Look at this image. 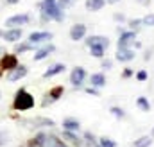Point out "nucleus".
Wrapping results in <instances>:
<instances>
[{"instance_id": "nucleus-45", "label": "nucleus", "mask_w": 154, "mask_h": 147, "mask_svg": "<svg viewBox=\"0 0 154 147\" xmlns=\"http://www.w3.org/2000/svg\"><path fill=\"white\" fill-rule=\"evenodd\" d=\"M0 99H2V92H0Z\"/></svg>"}, {"instance_id": "nucleus-24", "label": "nucleus", "mask_w": 154, "mask_h": 147, "mask_svg": "<svg viewBox=\"0 0 154 147\" xmlns=\"http://www.w3.org/2000/svg\"><path fill=\"white\" fill-rule=\"evenodd\" d=\"M127 25H129V31L138 33L143 27V22H142V18H133V20H127Z\"/></svg>"}, {"instance_id": "nucleus-16", "label": "nucleus", "mask_w": 154, "mask_h": 147, "mask_svg": "<svg viewBox=\"0 0 154 147\" xmlns=\"http://www.w3.org/2000/svg\"><path fill=\"white\" fill-rule=\"evenodd\" d=\"M65 70H66L65 63H54L52 67H48V68L43 72V77H45V79H50V77H56V75L63 74Z\"/></svg>"}, {"instance_id": "nucleus-39", "label": "nucleus", "mask_w": 154, "mask_h": 147, "mask_svg": "<svg viewBox=\"0 0 154 147\" xmlns=\"http://www.w3.org/2000/svg\"><path fill=\"white\" fill-rule=\"evenodd\" d=\"M138 4H142V5H149L151 4V0H136Z\"/></svg>"}, {"instance_id": "nucleus-19", "label": "nucleus", "mask_w": 154, "mask_h": 147, "mask_svg": "<svg viewBox=\"0 0 154 147\" xmlns=\"http://www.w3.org/2000/svg\"><path fill=\"white\" fill-rule=\"evenodd\" d=\"M31 50H34V45L32 43H29L27 39L25 41H18V43H14V54L18 56V54H25V52H31Z\"/></svg>"}, {"instance_id": "nucleus-9", "label": "nucleus", "mask_w": 154, "mask_h": 147, "mask_svg": "<svg viewBox=\"0 0 154 147\" xmlns=\"http://www.w3.org/2000/svg\"><path fill=\"white\" fill-rule=\"evenodd\" d=\"M22 36H23L22 27H11V29H5L4 34H2V38H4L7 43H18V41L22 39Z\"/></svg>"}, {"instance_id": "nucleus-22", "label": "nucleus", "mask_w": 154, "mask_h": 147, "mask_svg": "<svg viewBox=\"0 0 154 147\" xmlns=\"http://www.w3.org/2000/svg\"><path fill=\"white\" fill-rule=\"evenodd\" d=\"M88 48H90V54L93 58H97V59H102L106 56V47H102V45H91Z\"/></svg>"}, {"instance_id": "nucleus-23", "label": "nucleus", "mask_w": 154, "mask_h": 147, "mask_svg": "<svg viewBox=\"0 0 154 147\" xmlns=\"http://www.w3.org/2000/svg\"><path fill=\"white\" fill-rule=\"evenodd\" d=\"M152 136H149V135H145V136H140L138 140H134V144L133 147H151L152 145Z\"/></svg>"}, {"instance_id": "nucleus-12", "label": "nucleus", "mask_w": 154, "mask_h": 147, "mask_svg": "<svg viewBox=\"0 0 154 147\" xmlns=\"http://www.w3.org/2000/svg\"><path fill=\"white\" fill-rule=\"evenodd\" d=\"M86 33H88V27L84 23H75L70 29V39L72 41H81V39L86 38Z\"/></svg>"}, {"instance_id": "nucleus-32", "label": "nucleus", "mask_w": 154, "mask_h": 147, "mask_svg": "<svg viewBox=\"0 0 154 147\" xmlns=\"http://www.w3.org/2000/svg\"><path fill=\"white\" fill-rule=\"evenodd\" d=\"M59 2V5L63 7V9H66V7H72V5H75L77 0H57Z\"/></svg>"}, {"instance_id": "nucleus-25", "label": "nucleus", "mask_w": 154, "mask_h": 147, "mask_svg": "<svg viewBox=\"0 0 154 147\" xmlns=\"http://www.w3.org/2000/svg\"><path fill=\"white\" fill-rule=\"evenodd\" d=\"M136 106L142 111H145V113L151 111V102L147 101V97H138V99H136Z\"/></svg>"}, {"instance_id": "nucleus-21", "label": "nucleus", "mask_w": 154, "mask_h": 147, "mask_svg": "<svg viewBox=\"0 0 154 147\" xmlns=\"http://www.w3.org/2000/svg\"><path fill=\"white\" fill-rule=\"evenodd\" d=\"M86 11H91V13H97L100 11L104 5H106V0H86Z\"/></svg>"}, {"instance_id": "nucleus-37", "label": "nucleus", "mask_w": 154, "mask_h": 147, "mask_svg": "<svg viewBox=\"0 0 154 147\" xmlns=\"http://www.w3.org/2000/svg\"><path fill=\"white\" fill-rule=\"evenodd\" d=\"M4 144H7V135L5 133H0V147L4 145Z\"/></svg>"}, {"instance_id": "nucleus-36", "label": "nucleus", "mask_w": 154, "mask_h": 147, "mask_svg": "<svg viewBox=\"0 0 154 147\" xmlns=\"http://www.w3.org/2000/svg\"><path fill=\"white\" fill-rule=\"evenodd\" d=\"M133 75H134V70H133V68H125V70L122 72V77H124V79H129V77H133Z\"/></svg>"}, {"instance_id": "nucleus-31", "label": "nucleus", "mask_w": 154, "mask_h": 147, "mask_svg": "<svg viewBox=\"0 0 154 147\" xmlns=\"http://www.w3.org/2000/svg\"><path fill=\"white\" fill-rule=\"evenodd\" d=\"M84 142H86V144H91V145H95V144H97L95 136H93L90 131H86V133H84Z\"/></svg>"}, {"instance_id": "nucleus-7", "label": "nucleus", "mask_w": 154, "mask_h": 147, "mask_svg": "<svg viewBox=\"0 0 154 147\" xmlns=\"http://www.w3.org/2000/svg\"><path fill=\"white\" fill-rule=\"evenodd\" d=\"M54 52H56V45L48 41V43H45L43 47H39L38 50L34 52V56H32V59H34V61H43V59H47L48 56H52Z\"/></svg>"}, {"instance_id": "nucleus-18", "label": "nucleus", "mask_w": 154, "mask_h": 147, "mask_svg": "<svg viewBox=\"0 0 154 147\" xmlns=\"http://www.w3.org/2000/svg\"><path fill=\"white\" fill-rule=\"evenodd\" d=\"M90 84L91 86H95V88H102V86H106V75L102 72H95L90 75Z\"/></svg>"}, {"instance_id": "nucleus-17", "label": "nucleus", "mask_w": 154, "mask_h": 147, "mask_svg": "<svg viewBox=\"0 0 154 147\" xmlns=\"http://www.w3.org/2000/svg\"><path fill=\"white\" fill-rule=\"evenodd\" d=\"M61 126H63V131H72V133H77L81 129V122L74 117H66Z\"/></svg>"}, {"instance_id": "nucleus-35", "label": "nucleus", "mask_w": 154, "mask_h": 147, "mask_svg": "<svg viewBox=\"0 0 154 147\" xmlns=\"http://www.w3.org/2000/svg\"><path fill=\"white\" fill-rule=\"evenodd\" d=\"M102 68H104V70L113 68V61H111V59H104V58H102Z\"/></svg>"}, {"instance_id": "nucleus-26", "label": "nucleus", "mask_w": 154, "mask_h": 147, "mask_svg": "<svg viewBox=\"0 0 154 147\" xmlns=\"http://www.w3.org/2000/svg\"><path fill=\"white\" fill-rule=\"evenodd\" d=\"M63 138L68 140V142H72V144H81L79 138H77V135L75 133H72V131H63Z\"/></svg>"}, {"instance_id": "nucleus-4", "label": "nucleus", "mask_w": 154, "mask_h": 147, "mask_svg": "<svg viewBox=\"0 0 154 147\" xmlns=\"http://www.w3.org/2000/svg\"><path fill=\"white\" fill-rule=\"evenodd\" d=\"M31 22V14L29 13H18V14H13L5 20V27L11 29V27H22V25H27Z\"/></svg>"}, {"instance_id": "nucleus-14", "label": "nucleus", "mask_w": 154, "mask_h": 147, "mask_svg": "<svg viewBox=\"0 0 154 147\" xmlns=\"http://www.w3.org/2000/svg\"><path fill=\"white\" fill-rule=\"evenodd\" d=\"M39 147H66V145H65V142L59 140L57 136H54V135H45L43 140H41V144H39Z\"/></svg>"}, {"instance_id": "nucleus-8", "label": "nucleus", "mask_w": 154, "mask_h": 147, "mask_svg": "<svg viewBox=\"0 0 154 147\" xmlns=\"http://www.w3.org/2000/svg\"><path fill=\"white\" fill-rule=\"evenodd\" d=\"M63 93H65V88L61 86V84H57V86H54V88H50L48 90V93H47V99H43V106H48V104H52V102H56L57 99H61L63 97Z\"/></svg>"}, {"instance_id": "nucleus-3", "label": "nucleus", "mask_w": 154, "mask_h": 147, "mask_svg": "<svg viewBox=\"0 0 154 147\" xmlns=\"http://www.w3.org/2000/svg\"><path fill=\"white\" fill-rule=\"evenodd\" d=\"M136 34H138V33L125 29L124 33H120V34H118L116 47H118V48H129V47L133 48V45H134V41H136Z\"/></svg>"}, {"instance_id": "nucleus-34", "label": "nucleus", "mask_w": 154, "mask_h": 147, "mask_svg": "<svg viewBox=\"0 0 154 147\" xmlns=\"http://www.w3.org/2000/svg\"><path fill=\"white\" fill-rule=\"evenodd\" d=\"M84 92L90 93V95H93V97H99V88H95V86H88Z\"/></svg>"}, {"instance_id": "nucleus-10", "label": "nucleus", "mask_w": 154, "mask_h": 147, "mask_svg": "<svg viewBox=\"0 0 154 147\" xmlns=\"http://www.w3.org/2000/svg\"><path fill=\"white\" fill-rule=\"evenodd\" d=\"M84 79H86V70H84L82 67H75V68L70 72V83H72L74 88H79V86L84 83Z\"/></svg>"}, {"instance_id": "nucleus-44", "label": "nucleus", "mask_w": 154, "mask_h": 147, "mask_svg": "<svg viewBox=\"0 0 154 147\" xmlns=\"http://www.w3.org/2000/svg\"><path fill=\"white\" fill-rule=\"evenodd\" d=\"M93 147H100V145H99V144H97V145H93Z\"/></svg>"}, {"instance_id": "nucleus-5", "label": "nucleus", "mask_w": 154, "mask_h": 147, "mask_svg": "<svg viewBox=\"0 0 154 147\" xmlns=\"http://www.w3.org/2000/svg\"><path fill=\"white\" fill-rule=\"evenodd\" d=\"M20 63H18V56L16 54H4L0 58V70L2 72H11L13 68H16Z\"/></svg>"}, {"instance_id": "nucleus-1", "label": "nucleus", "mask_w": 154, "mask_h": 147, "mask_svg": "<svg viewBox=\"0 0 154 147\" xmlns=\"http://www.w3.org/2000/svg\"><path fill=\"white\" fill-rule=\"evenodd\" d=\"M39 18L43 23L47 22H63L65 20V9L59 5L57 0H41L39 2Z\"/></svg>"}, {"instance_id": "nucleus-20", "label": "nucleus", "mask_w": 154, "mask_h": 147, "mask_svg": "<svg viewBox=\"0 0 154 147\" xmlns=\"http://www.w3.org/2000/svg\"><path fill=\"white\" fill-rule=\"evenodd\" d=\"M32 126L34 127H54L56 122L47 117H36V118H32Z\"/></svg>"}, {"instance_id": "nucleus-6", "label": "nucleus", "mask_w": 154, "mask_h": 147, "mask_svg": "<svg viewBox=\"0 0 154 147\" xmlns=\"http://www.w3.org/2000/svg\"><path fill=\"white\" fill-rule=\"evenodd\" d=\"M52 38H54V34L50 31H34V33L29 34L27 41L32 43V45H41V43H48Z\"/></svg>"}, {"instance_id": "nucleus-40", "label": "nucleus", "mask_w": 154, "mask_h": 147, "mask_svg": "<svg viewBox=\"0 0 154 147\" xmlns=\"http://www.w3.org/2000/svg\"><path fill=\"white\" fill-rule=\"evenodd\" d=\"M4 54H5V48H4V47H2V45H0V58H2V56H4Z\"/></svg>"}, {"instance_id": "nucleus-15", "label": "nucleus", "mask_w": 154, "mask_h": 147, "mask_svg": "<svg viewBox=\"0 0 154 147\" xmlns=\"http://www.w3.org/2000/svg\"><path fill=\"white\" fill-rule=\"evenodd\" d=\"M86 47H91V45H102V47H109V39L106 36H100V34H93V36H88L84 39Z\"/></svg>"}, {"instance_id": "nucleus-43", "label": "nucleus", "mask_w": 154, "mask_h": 147, "mask_svg": "<svg viewBox=\"0 0 154 147\" xmlns=\"http://www.w3.org/2000/svg\"><path fill=\"white\" fill-rule=\"evenodd\" d=\"M151 136H152V138H154V127H152V135H151Z\"/></svg>"}, {"instance_id": "nucleus-2", "label": "nucleus", "mask_w": 154, "mask_h": 147, "mask_svg": "<svg viewBox=\"0 0 154 147\" xmlns=\"http://www.w3.org/2000/svg\"><path fill=\"white\" fill-rule=\"evenodd\" d=\"M34 108V97L25 90V88H20L16 93H14V99H13V110L16 111H29Z\"/></svg>"}, {"instance_id": "nucleus-38", "label": "nucleus", "mask_w": 154, "mask_h": 147, "mask_svg": "<svg viewBox=\"0 0 154 147\" xmlns=\"http://www.w3.org/2000/svg\"><path fill=\"white\" fill-rule=\"evenodd\" d=\"M18 2H20V0H5L7 5H14V4H18Z\"/></svg>"}, {"instance_id": "nucleus-30", "label": "nucleus", "mask_w": 154, "mask_h": 147, "mask_svg": "<svg viewBox=\"0 0 154 147\" xmlns=\"http://www.w3.org/2000/svg\"><path fill=\"white\" fill-rule=\"evenodd\" d=\"M134 77H136L138 83H145V81L149 79V74L145 72V70H138V72L134 74Z\"/></svg>"}, {"instance_id": "nucleus-42", "label": "nucleus", "mask_w": 154, "mask_h": 147, "mask_svg": "<svg viewBox=\"0 0 154 147\" xmlns=\"http://www.w3.org/2000/svg\"><path fill=\"white\" fill-rule=\"evenodd\" d=\"M2 34H4V31H2V29H0V38H2Z\"/></svg>"}, {"instance_id": "nucleus-33", "label": "nucleus", "mask_w": 154, "mask_h": 147, "mask_svg": "<svg viewBox=\"0 0 154 147\" xmlns=\"http://www.w3.org/2000/svg\"><path fill=\"white\" fill-rule=\"evenodd\" d=\"M113 20H115V22H118V23H124V22H127L125 14H122V13H115V14H113Z\"/></svg>"}, {"instance_id": "nucleus-27", "label": "nucleus", "mask_w": 154, "mask_h": 147, "mask_svg": "<svg viewBox=\"0 0 154 147\" xmlns=\"http://www.w3.org/2000/svg\"><path fill=\"white\" fill-rule=\"evenodd\" d=\"M99 145L100 147H116V142L111 140V138H108V136H102V138H99Z\"/></svg>"}, {"instance_id": "nucleus-28", "label": "nucleus", "mask_w": 154, "mask_h": 147, "mask_svg": "<svg viewBox=\"0 0 154 147\" xmlns=\"http://www.w3.org/2000/svg\"><path fill=\"white\" fill-rule=\"evenodd\" d=\"M142 22H143V27H154V13L145 14V16L142 18Z\"/></svg>"}, {"instance_id": "nucleus-13", "label": "nucleus", "mask_w": 154, "mask_h": 147, "mask_svg": "<svg viewBox=\"0 0 154 147\" xmlns=\"http://www.w3.org/2000/svg\"><path fill=\"white\" fill-rule=\"evenodd\" d=\"M134 56H136V52H134V48H118L115 54V59L116 61H120V63H129V61H133L134 59Z\"/></svg>"}, {"instance_id": "nucleus-11", "label": "nucleus", "mask_w": 154, "mask_h": 147, "mask_svg": "<svg viewBox=\"0 0 154 147\" xmlns=\"http://www.w3.org/2000/svg\"><path fill=\"white\" fill-rule=\"evenodd\" d=\"M27 74H29V68H27L25 65H18L16 68H13L11 72L7 74V81H9V83H16V81H20V79H23Z\"/></svg>"}, {"instance_id": "nucleus-29", "label": "nucleus", "mask_w": 154, "mask_h": 147, "mask_svg": "<svg viewBox=\"0 0 154 147\" xmlns=\"http://www.w3.org/2000/svg\"><path fill=\"white\" fill-rule=\"evenodd\" d=\"M109 111H111V115H113L115 118H124V117H125V111L122 110L120 106H113Z\"/></svg>"}, {"instance_id": "nucleus-41", "label": "nucleus", "mask_w": 154, "mask_h": 147, "mask_svg": "<svg viewBox=\"0 0 154 147\" xmlns=\"http://www.w3.org/2000/svg\"><path fill=\"white\" fill-rule=\"evenodd\" d=\"M120 0H106V4H118Z\"/></svg>"}]
</instances>
